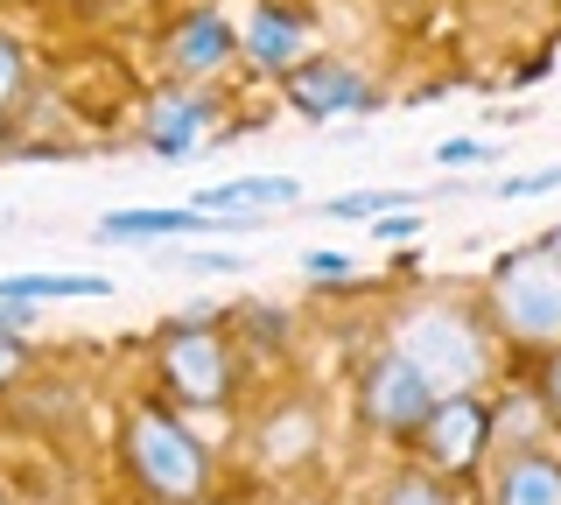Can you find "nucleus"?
Masks as SVG:
<instances>
[{"mask_svg": "<svg viewBox=\"0 0 561 505\" xmlns=\"http://www.w3.org/2000/svg\"><path fill=\"white\" fill-rule=\"evenodd\" d=\"M393 352L428 379L435 400H443V393H470L484 379V337H478V323H470L463 309H449V302L408 309L400 330H393Z\"/></svg>", "mask_w": 561, "mask_h": 505, "instance_id": "f257e3e1", "label": "nucleus"}, {"mask_svg": "<svg viewBox=\"0 0 561 505\" xmlns=\"http://www.w3.org/2000/svg\"><path fill=\"white\" fill-rule=\"evenodd\" d=\"M127 463H134V478L148 484L154 498H169V505H197L204 484H210L204 443L183 422L154 414V408H140L134 422H127Z\"/></svg>", "mask_w": 561, "mask_h": 505, "instance_id": "f03ea898", "label": "nucleus"}, {"mask_svg": "<svg viewBox=\"0 0 561 505\" xmlns=\"http://www.w3.org/2000/svg\"><path fill=\"white\" fill-rule=\"evenodd\" d=\"M491 309H499L505 337L519 344H561V260L548 246L505 253L491 267Z\"/></svg>", "mask_w": 561, "mask_h": 505, "instance_id": "7ed1b4c3", "label": "nucleus"}, {"mask_svg": "<svg viewBox=\"0 0 561 505\" xmlns=\"http://www.w3.org/2000/svg\"><path fill=\"white\" fill-rule=\"evenodd\" d=\"M428 408H435V387L386 344V352L365 365V379H358V414L373 422V435H421Z\"/></svg>", "mask_w": 561, "mask_h": 505, "instance_id": "20e7f679", "label": "nucleus"}, {"mask_svg": "<svg viewBox=\"0 0 561 505\" xmlns=\"http://www.w3.org/2000/svg\"><path fill=\"white\" fill-rule=\"evenodd\" d=\"M162 372L169 387L190 400V408H210V400H225L232 387V358H225V337L210 323H175L162 337Z\"/></svg>", "mask_w": 561, "mask_h": 505, "instance_id": "39448f33", "label": "nucleus"}, {"mask_svg": "<svg viewBox=\"0 0 561 505\" xmlns=\"http://www.w3.org/2000/svg\"><path fill=\"white\" fill-rule=\"evenodd\" d=\"M280 78H288V99H295L309 119L365 113V78L351 71V64H337V57H302L295 71H280Z\"/></svg>", "mask_w": 561, "mask_h": 505, "instance_id": "423d86ee", "label": "nucleus"}, {"mask_svg": "<svg viewBox=\"0 0 561 505\" xmlns=\"http://www.w3.org/2000/svg\"><path fill=\"white\" fill-rule=\"evenodd\" d=\"M484 435H491V422H484V408H478L470 393H443V400L428 408V422H421V443H428V457L443 463V470L478 463Z\"/></svg>", "mask_w": 561, "mask_h": 505, "instance_id": "0eeeda50", "label": "nucleus"}, {"mask_svg": "<svg viewBox=\"0 0 561 505\" xmlns=\"http://www.w3.org/2000/svg\"><path fill=\"white\" fill-rule=\"evenodd\" d=\"M197 232H253V225L210 218L197 204H183V211H113V218H99V239H197Z\"/></svg>", "mask_w": 561, "mask_h": 505, "instance_id": "6e6552de", "label": "nucleus"}, {"mask_svg": "<svg viewBox=\"0 0 561 505\" xmlns=\"http://www.w3.org/2000/svg\"><path fill=\"white\" fill-rule=\"evenodd\" d=\"M204 127H210V99L197 92H162L154 99V119H148V148L162 162H190L204 148Z\"/></svg>", "mask_w": 561, "mask_h": 505, "instance_id": "1a4fd4ad", "label": "nucleus"}, {"mask_svg": "<svg viewBox=\"0 0 561 505\" xmlns=\"http://www.w3.org/2000/svg\"><path fill=\"white\" fill-rule=\"evenodd\" d=\"M232 49H239V28L225 22V14H190V22L169 28V71H183V78L225 71Z\"/></svg>", "mask_w": 561, "mask_h": 505, "instance_id": "9d476101", "label": "nucleus"}, {"mask_svg": "<svg viewBox=\"0 0 561 505\" xmlns=\"http://www.w3.org/2000/svg\"><path fill=\"white\" fill-rule=\"evenodd\" d=\"M295 197H302V183H295V176H232V183H218V190H197V211L260 225L267 211H280V204H295Z\"/></svg>", "mask_w": 561, "mask_h": 505, "instance_id": "9b49d317", "label": "nucleus"}, {"mask_svg": "<svg viewBox=\"0 0 561 505\" xmlns=\"http://www.w3.org/2000/svg\"><path fill=\"white\" fill-rule=\"evenodd\" d=\"M491 505H561V457L548 449H513L491 470Z\"/></svg>", "mask_w": 561, "mask_h": 505, "instance_id": "f8f14e48", "label": "nucleus"}, {"mask_svg": "<svg viewBox=\"0 0 561 505\" xmlns=\"http://www.w3.org/2000/svg\"><path fill=\"white\" fill-rule=\"evenodd\" d=\"M239 43H245V57H253L260 71H295V64H302L309 28H302V14H288V8H260L253 28H245Z\"/></svg>", "mask_w": 561, "mask_h": 505, "instance_id": "ddd939ff", "label": "nucleus"}, {"mask_svg": "<svg viewBox=\"0 0 561 505\" xmlns=\"http://www.w3.org/2000/svg\"><path fill=\"white\" fill-rule=\"evenodd\" d=\"M0 295H14V302H78V295H105L99 274H14V282H0Z\"/></svg>", "mask_w": 561, "mask_h": 505, "instance_id": "4468645a", "label": "nucleus"}, {"mask_svg": "<svg viewBox=\"0 0 561 505\" xmlns=\"http://www.w3.org/2000/svg\"><path fill=\"white\" fill-rule=\"evenodd\" d=\"M379 211H414V190H351V197L323 204V218H351V225H373Z\"/></svg>", "mask_w": 561, "mask_h": 505, "instance_id": "2eb2a0df", "label": "nucleus"}, {"mask_svg": "<svg viewBox=\"0 0 561 505\" xmlns=\"http://www.w3.org/2000/svg\"><path fill=\"white\" fill-rule=\"evenodd\" d=\"M379 505H456L449 492H443V484H435V478H393V484H386V498Z\"/></svg>", "mask_w": 561, "mask_h": 505, "instance_id": "dca6fc26", "label": "nucleus"}, {"mask_svg": "<svg viewBox=\"0 0 561 505\" xmlns=\"http://www.w3.org/2000/svg\"><path fill=\"white\" fill-rule=\"evenodd\" d=\"M491 154H499L491 141H443V148H435V162H443V169H470V162H491Z\"/></svg>", "mask_w": 561, "mask_h": 505, "instance_id": "f3484780", "label": "nucleus"}, {"mask_svg": "<svg viewBox=\"0 0 561 505\" xmlns=\"http://www.w3.org/2000/svg\"><path fill=\"white\" fill-rule=\"evenodd\" d=\"M14 92H22V49L0 36V113L14 106Z\"/></svg>", "mask_w": 561, "mask_h": 505, "instance_id": "a211bd4d", "label": "nucleus"}, {"mask_svg": "<svg viewBox=\"0 0 561 505\" xmlns=\"http://www.w3.org/2000/svg\"><path fill=\"white\" fill-rule=\"evenodd\" d=\"M175 267H190V274H239V253H175Z\"/></svg>", "mask_w": 561, "mask_h": 505, "instance_id": "6ab92c4d", "label": "nucleus"}, {"mask_svg": "<svg viewBox=\"0 0 561 505\" xmlns=\"http://www.w3.org/2000/svg\"><path fill=\"white\" fill-rule=\"evenodd\" d=\"M302 274H309V282H344L351 260H344V253H309V260H302Z\"/></svg>", "mask_w": 561, "mask_h": 505, "instance_id": "aec40b11", "label": "nucleus"}, {"mask_svg": "<svg viewBox=\"0 0 561 505\" xmlns=\"http://www.w3.org/2000/svg\"><path fill=\"white\" fill-rule=\"evenodd\" d=\"M534 190H561V162L554 169H534V176H513V183H505V197H534Z\"/></svg>", "mask_w": 561, "mask_h": 505, "instance_id": "412c9836", "label": "nucleus"}, {"mask_svg": "<svg viewBox=\"0 0 561 505\" xmlns=\"http://www.w3.org/2000/svg\"><path fill=\"white\" fill-rule=\"evenodd\" d=\"M373 232H379V239H414V211H379Z\"/></svg>", "mask_w": 561, "mask_h": 505, "instance_id": "4be33fe9", "label": "nucleus"}, {"mask_svg": "<svg viewBox=\"0 0 561 505\" xmlns=\"http://www.w3.org/2000/svg\"><path fill=\"white\" fill-rule=\"evenodd\" d=\"M28 323H35V309L14 302V295H0V330H28Z\"/></svg>", "mask_w": 561, "mask_h": 505, "instance_id": "5701e85b", "label": "nucleus"}, {"mask_svg": "<svg viewBox=\"0 0 561 505\" xmlns=\"http://www.w3.org/2000/svg\"><path fill=\"white\" fill-rule=\"evenodd\" d=\"M540 393H548V408L561 414V344H554V358H548V379H540Z\"/></svg>", "mask_w": 561, "mask_h": 505, "instance_id": "b1692460", "label": "nucleus"}, {"mask_svg": "<svg viewBox=\"0 0 561 505\" xmlns=\"http://www.w3.org/2000/svg\"><path fill=\"white\" fill-rule=\"evenodd\" d=\"M14 372H22V352H14V337H0V387H8Z\"/></svg>", "mask_w": 561, "mask_h": 505, "instance_id": "393cba45", "label": "nucleus"}, {"mask_svg": "<svg viewBox=\"0 0 561 505\" xmlns=\"http://www.w3.org/2000/svg\"><path fill=\"white\" fill-rule=\"evenodd\" d=\"M548 253H554V260H561V225H554V232H548Z\"/></svg>", "mask_w": 561, "mask_h": 505, "instance_id": "a878e982", "label": "nucleus"}]
</instances>
